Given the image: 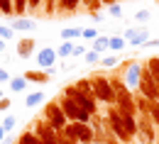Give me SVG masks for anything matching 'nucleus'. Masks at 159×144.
Returning <instances> with one entry per match:
<instances>
[{"instance_id":"1","label":"nucleus","mask_w":159,"mask_h":144,"mask_svg":"<svg viewBox=\"0 0 159 144\" xmlns=\"http://www.w3.org/2000/svg\"><path fill=\"white\" fill-rule=\"evenodd\" d=\"M113 85V90H115V103H118V110L122 115H132L135 117V112H137V105H135V98L130 95V90H127V85L120 81H110Z\"/></svg>"},{"instance_id":"2","label":"nucleus","mask_w":159,"mask_h":144,"mask_svg":"<svg viewBox=\"0 0 159 144\" xmlns=\"http://www.w3.org/2000/svg\"><path fill=\"white\" fill-rule=\"evenodd\" d=\"M139 95H144L147 100H159V85L147 71V66L139 71Z\"/></svg>"},{"instance_id":"3","label":"nucleus","mask_w":159,"mask_h":144,"mask_svg":"<svg viewBox=\"0 0 159 144\" xmlns=\"http://www.w3.org/2000/svg\"><path fill=\"white\" fill-rule=\"evenodd\" d=\"M64 134L66 137H71V139H76V142H93V137H96V132L88 127V124H83V122H71V124H66L64 127Z\"/></svg>"},{"instance_id":"4","label":"nucleus","mask_w":159,"mask_h":144,"mask_svg":"<svg viewBox=\"0 0 159 144\" xmlns=\"http://www.w3.org/2000/svg\"><path fill=\"white\" fill-rule=\"evenodd\" d=\"M64 95H66V98H71V100H76V105H79L81 110H86L88 115H93V112H96V100H93L91 95L79 93V90H76V85H66V88H64Z\"/></svg>"},{"instance_id":"5","label":"nucleus","mask_w":159,"mask_h":144,"mask_svg":"<svg viewBox=\"0 0 159 144\" xmlns=\"http://www.w3.org/2000/svg\"><path fill=\"white\" fill-rule=\"evenodd\" d=\"M91 85H93V95H96L98 100H103V103H113V100H115V90H113L110 81L96 76V78H91Z\"/></svg>"},{"instance_id":"6","label":"nucleus","mask_w":159,"mask_h":144,"mask_svg":"<svg viewBox=\"0 0 159 144\" xmlns=\"http://www.w3.org/2000/svg\"><path fill=\"white\" fill-rule=\"evenodd\" d=\"M108 122H110V132L122 139V142H127V139H132L130 134H127V129H125V122H122V112H120L118 107H110L108 110Z\"/></svg>"},{"instance_id":"7","label":"nucleus","mask_w":159,"mask_h":144,"mask_svg":"<svg viewBox=\"0 0 159 144\" xmlns=\"http://www.w3.org/2000/svg\"><path fill=\"white\" fill-rule=\"evenodd\" d=\"M44 115H47V122L52 124L54 129H64V127H66V115H64V110H61L59 103H47Z\"/></svg>"},{"instance_id":"8","label":"nucleus","mask_w":159,"mask_h":144,"mask_svg":"<svg viewBox=\"0 0 159 144\" xmlns=\"http://www.w3.org/2000/svg\"><path fill=\"white\" fill-rule=\"evenodd\" d=\"M34 134L42 139V144H61L59 142V129H54L49 122H47V124L39 122V124H37V129H34Z\"/></svg>"},{"instance_id":"9","label":"nucleus","mask_w":159,"mask_h":144,"mask_svg":"<svg viewBox=\"0 0 159 144\" xmlns=\"http://www.w3.org/2000/svg\"><path fill=\"white\" fill-rule=\"evenodd\" d=\"M137 132L147 144L154 142V129H152V117H149V112H142V120L137 122Z\"/></svg>"},{"instance_id":"10","label":"nucleus","mask_w":159,"mask_h":144,"mask_svg":"<svg viewBox=\"0 0 159 144\" xmlns=\"http://www.w3.org/2000/svg\"><path fill=\"white\" fill-rule=\"evenodd\" d=\"M59 105H61V110H64V115H66V120H74V122H79V120H81V112H83V110L76 105V100H71V98L64 95Z\"/></svg>"},{"instance_id":"11","label":"nucleus","mask_w":159,"mask_h":144,"mask_svg":"<svg viewBox=\"0 0 159 144\" xmlns=\"http://www.w3.org/2000/svg\"><path fill=\"white\" fill-rule=\"evenodd\" d=\"M125 39L132 41V44H147L149 41V32L147 29H127L125 32Z\"/></svg>"},{"instance_id":"12","label":"nucleus","mask_w":159,"mask_h":144,"mask_svg":"<svg viewBox=\"0 0 159 144\" xmlns=\"http://www.w3.org/2000/svg\"><path fill=\"white\" fill-rule=\"evenodd\" d=\"M54 59H57V51H54V49H44V51H39V56H37V61H39L44 68H52V66H54Z\"/></svg>"},{"instance_id":"13","label":"nucleus","mask_w":159,"mask_h":144,"mask_svg":"<svg viewBox=\"0 0 159 144\" xmlns=\"http://www.w3.org/2000/svg\"><path fill=\"white\" fill-rule=\"evenodd\" d=\"M12 29L30 32V29H34V20H27V17H15V20H12Z\"/></svg>"},{"instance_id":"14","label":"nucleus","mask_w":159,"mask_h":144,"mask_svg":"<svg viewBox=\"0 0 159 144\" xmlns=\"http://www.w3.org/2000/svg\"><path fill=\"white\" fill-rule=\"evenodd\" d=\"M139 71H142V68H139L137 63H132V66L127 68V76H125L127 83H130V85H135V88H139Z\"/></svg>"},{"instance_id":"15","label":"nucleus","mask_w":159,"mask_h":144,"mask_svg":"<svg viewBox=\"0 0 159 144\" xmlns=\"http://www.w3.org/2000/svg\"><path fill=\"white\" fill-rule=\"evenodd\" d=\"M25 78L34 83H47L49 81V73H42V71H25Z\"/></svg>"},{"instance_id":"16","label":"nucleus","mask_w":159,"mask_h":144,"mask_svg":"<svg viewBox=\"0 0 159 144\" xmlns=\"http://www.w3.org/2000/svg\"><path fill=\"white\" fill-rule=\"evenodd\" d=\"M32 46H34V41H32V39H22L20 44H17V54H20L22 59H27V56L32 54Z\"/></svg>"},{"instance_id":"17","label":"nucleus","mask_w":159,"mask_h":144,"mask_svg":"<svg viewBox=\"0 0 159 144\" xmlns=\"http://www.w3.org/2000/svg\"><path fill=\"white\" fill-rule=\"evenodd\" d=\"M76 37H83V29L81 27H69V29L61 32V39L64 41H71V39H76Z\"/></svg>"},{"instance_id":"18","label":"nucleus","mask_w":159,"mask_h":144,"mask_svg":"<svg viewBox=\"0 0 159 144\" xmlns=\"http://www.w3.org/2000/svg\"><path fill=\"white\" fill-rule=\"evenodd\" d=\"M122 122H125V129H127V134H130V137H135V134H137V122H135V117H132V115H122Z\"/></svg>"},{"instance_id":"19","label":"nucleus","mask_w":159,"mask_h":144,"mask_svg":"<svg viewBox=\"0 0 159 144\" xmlns=\"http://www.w3.org/2000/svg\"><path fill=\"white\" fill-rule=\"evenodd\" d=\"M42 100H44V90H39V93H32V95H27V98H25V105H27V107H37Z\"/></svg>"},{"instance_id":"20","label":"nucleus","mask_w":159,"mask_h":144,"mask_svg":"<svg viewBox=\"0 0 159 144\" xmlns=\"http://www.w3.org/2000/svg\"><path fill=\"white\" fill-rule=\"evenodd\" d=\"M76 90H79V93H83V95L96 98V95H93V85H91V81H83V78H81V81L76 83Z\"/></svg>"},{"instance_id":"21","label":"nucleus","mask_w":159,"mask_h":144,"mask_svg":"<svg viewBox=\"0 0 159 144\" xmlns=\"http://www.w3.org/2000/svg\"><path fill=\"white\" fill-rule=\"evenodd\" d=\"M17 144H42V139L34 134V132H25L20 139H17Z\"/></svg>"},{"instance_id":"22","label":"nucleus","mask_w":159,"mask_h":144,"mask_svg":"<svg viewBox=\"0 0 159 144\" xmlns=\"http://www.w3.org/2000/svg\"><path fill=\"white\" fill-rule=\"evenodd\" d=\"M71 54H74V44L71 41H61V46L57 49V56L64 59V56H71Z\"/></svg>"},{"instance_id":"23","label":"nucleus","mask_w":159,"mask_h":144,"mask_svg":"<svg viewBox=\"0 0 159 144\" xmlns=\"http://www.w3.org/2000/svg\"><path fill=\"white\" fill-rule=\"evenodd\" d=\"M105 49H110V39L108 37H98L93 41V51H105Z\"/></svg>"},{"instance_id":"24","label":"nucleus","mask_w":159,"mask_h":144,"mask_svg":"<svg viewBox=\"0 0 159 144\" xmlns=\"http://www.w3.org/2000/svg\"><path fill=\"white\" fill-rule=\"evenodd\" d=\"M149 117L154 124H159V100H149Z\"/></svg>"},{"instance_id":"25","label":"nucleus","mask_w":159,"mask_h":144,"mask_svg":"<svg viewBox=\"0 0 159 144\" xmlns=\"http://www.w3.org/2000/svg\"><path fill=\"white\" fill-rule=\"evenodd\" d=\"M0 12H2V15H15L12 0H0Z\"/></svg>"},{"instance_id":"26","label":"nucleus","mask_w":159,"mask_h":144,"mask_svg":"<svg viewBox=\"0 0 159 144\" xmlns=\"http://www.w3.org/2000/svg\"><path fill=\"white\" fill-rule=\"evenodd\" d=\"M25 85H27V78H25V76H22V78H12V81H10V88H12V90H17V93H20V90H25Z\"/></svg>"},{"instance_id":"27","label":"nucleus","mask_w":159,"mask_h":144,"mask_svg":"<svg viewBox=\"0 0 159 144\" xmlns=\"http://www.w3.org/2000/svg\"><path fill=\"white\" fill-rule=\"evenodd\" d=\"M125 37H110V49H113V51H118V49H122V46H125Z\"/></svg>"},{"instance_id":"28","label":"nucleus","mask_w":159,"mask_h":144,"mask_svg":"<svg viewBox=\"0 0 159 144\" xmlns=\"http://www.w3.org/2000/svg\"><path fill=\"white\" fill-rule=\"evenodd\" d=\"M12 5H15V15L22 17V15H25V5H27V0H12Z\"/></svg>"},{"instance_id":"29","label":"nucleus","mask_w":159,"mask_h":144,"mask_svg":"<svg viewBox=\"0 0 159 144\" xmlns=\"http://www.w3.org/2000/svg\"><path fill=\"white\" fill-rule=\"evenodd\" d=\"M0 39H2V41L12 39V29H10V27H5V24H0Z\"/></svg>"},{"instance_id":"30","label":"nucleus","mask_w":159,"mask_h":144,"mask_svg":"<svg viewBox=\"0 0 159 144\" xmlns=\"http://www.w3.org/2000/svg\"><path fill=\"white\" fill-rule=\"evenodd\" d=\"M81 0H59V5H61V10H74L76 5H79Z\"/></svg>"},{"instance_id":"31","label":"nucleus","mask_w":159,"mask_h":144,"mask_svg":"<svg viewBox=\"0 0 159 144\" xmlns=\"http://www.w3.org/2000/svg\"><path fill=\"white\" fill-rule=\"evenodd\" d=\"M83 37H86V39H98V32H96L93 27H88V29H83Z\"/></svg>"},{"instance_id":"32","label":"nucleus","mask_w":159,"mask_h":144,"mask_svg":"<svg viewBox=\"0 0 159 144\" xmlns=\"http://www.w3.org/2000/svg\"><path fill=\"white\" fill-rule=\"evenodd\" d=\"M2 127H5L7 132H10V129L15 127V117H12V115H7V117H5V122H2Z\"/></svg>"},{"instance_id":"33","label":"nucleus","mask_w":159,"mask_h":144,"mask_svg":"<svg viewBox=\"0 0 159 144\" xmlns=\"http://www.w3.org/2000/svg\"><path fill=\"white\" fill-rule=\"evenodd\" d=\"M86 61L96 63V61H98V51H86Z\"/></svg>"},{"instance_id":"34","label":"nucleus","mask_w":159,"mask_h":144,"mask_svg":"<svg viewBox=\"0 0 159 144\" xmlns=\"http://www.w3.org/2000/svg\"><path fill=\"white\" fill-rule=\"evenodd\" d=\"M110 15H113V17H120V15H122V7H120L118 2H115V5H110Z\"/></svg>"},{"instance_id":"35","label":"nucleus","mask_w":159,"mask_h":144,"mask_svg":"<svg viewBox=\"0 0 159 144\" xmlns=\"http://www.w3.org/2000/svg\"><path fill=\"white\" fill-rule=\"evenodd\" d=\"M135 20H137V22H144V20H149V12H147V10H139L137 15H135Z\"/></svg>"},{"instance_id":"36","label":"nucleus","mask_w":159,"mask_h":144,"mask_svg":"<svg viewBox=\"0 0 159 144\" xmlns=\"http://www.w3.org/2000/svg\"><path fill=\"white\" fill-rule=\"evenodd\" d=\"M115 63H118L115 56H105V59H103V66H115Z\"/></svg>"},{"instance_id":"37","label":"nucleus","mask_w":159,"mask_h":144,"mask_svg":"<svg viewBox=\"0 0 159 144\" xmlns=\"http://www.w3.org/2000/svg\"><path fill=\"white\" fill-rule=\"evenodd\" d=\"M5 81H12V78H10V73L5 68H0V83H5Z\"/></svg>"},{"instance_id":"38","label":"nucleus","mask_w":159,"mask_h":144,"mask_svg":"<svg viewBox=\"0 0 159 144\" xmlns=\"http://www.w3.org/2000/svg\"><path fill=\"white\" fill-rule=\"evenodd\" d=\"M83 51H86V46H74V56H83Z\"/></svg>"},{"instance_id":"39","label":"nucleus","mask_w":159,"mask_h":144,"mask_svg":"<svg viewBox=\"0 0 159 144\" xmlns=\"http://www.w3.org/2000/svg\"><path fill=\"white\" fill-rule=\"evenodd\" d=\"M7 107H10V100H7V98H5V100H0V110H7Z\"/></svg>"},{"instance_id":"40","label":"nucleus","mask_w":159,"mask_h":144,"mask_svg":"<svg viewBox=\"0 0 159 144\" xmlns=\"http://www.w3.org/2000/svg\"><path fill=\"white\" fill-rule=\"evenodd\" d=\"M5 134H7V129H5L2 124H0V144H2V139H5Z\"/></svg>"},{"instance_id":"41","label":"nucleus","mask_w":159,"mask_h":144,"mask_svg":"<svg viewBox=\"0 0 159 144\" xmlns=\"http://www.w3.org/2000/svg\"><path fill=\"white\" fill-rule=\"evenodd\" d=\"M39 2H42V0H27V5H30V7H37Z\"/></svg>"},{"instance_id":"42","label":"nucleus","mask_w":159,"mask_h":144,"mask_svg":"<svg viewBox=\"0 0 159 144\" xmlns=\"http://www.w3.org/2000/svg\"><path fill=\"white\" fill-rule=\"evenodd\" d=\"M147 46H159V39H149V41H147Z\"/></svg>"},{"instance_id":"43","label":"nucleus","mask_w":159,"mask_h":144,"mask_svg":"<svg viewBox=\"0 0 159 144\" xmlns=\"http://www.w3.org/2000/svg\"><path fill=\"white\" fill-rule=\"evenodd\" d=\"M100 2H103V5H115L118 0H100Z\"/></svg>"},{"instance_id":"44","label":"nucleus","mask_w":159,"mask_h":144,"mask_svg":"<svg viewBox=\"0 0 159 144\" xmlns=\"http://www.w3.org/2000/svg\"><path fill=\"white\" fill-rule=\"evenodd\" d=\"M47 7H49V12H52V7H54V0H47Z\"/></svg>"},{"instance_id":"45","label":"nucleus","mask_w":159,"mask_h":144,"mask_svg":"<svg viewBox=\"0 0 159 144\" xmlns=\"http://www.w3.org/2000/svg\"><path fill=\"white\" fill-rule=\"evenodd\" d=\"M2 51H5V41L0 39V54H2Z\"/></svg>"},{"instance_id":"46","label":"nucleus","mask_w":159,"mask_h":144,"mask_svg":"<svg viewBox=\"0 0 159 144\" xmlns=\"http://www.w3.org/2000/svg\"><path fill=\"white\" fill-rule=\"evenodd\" d=\"M83 2H88V5H91V2H93V0H83Z\"/></svg>"}]
</instances>
